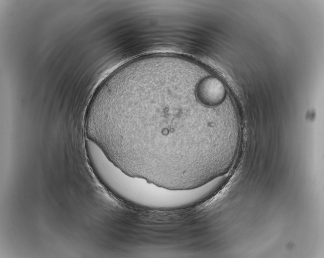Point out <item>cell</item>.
Wrapping results in <instances>:
<instances>
[{"label":"cell","mask_w":324,"mask_h":258,"mask_svg":"<svg viewBox=\"0 0 324 258\" xmlns=\"http://www.w3.org/2000/svg\"><path fill=\"white\" fill-rule=\"evenodd\" d=\"M87 139L126 174L171 189L222 175L241 125L224 82L187 57L133 59L97 87L86 112Z\"/></svg>","instance_id":"obj_1"}]
</instances>
